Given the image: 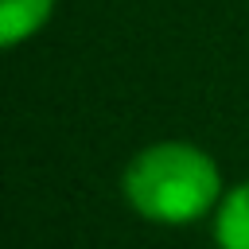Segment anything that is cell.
<instances>
[{
    "mask_svg": "<svg viewBox=\"0 0 249 249\" xmlns=\"http://www.w3.org/2000/svg\"><path fill=\"white\" fill-rule=\"evenodd\" d=\"M54 0H0V39L4 47H16L19 39L35 35L47 16H51Z\"/></svg>",
    "mask_w": 249,
    "mask_h": 249,
    "instance_id": "7a4b0ae2",
    "label": "cell"
},
{
    "mask_svg": "<svg viewBox=\"0 0 249 249\" xmlns=\"http://www.w3.org/2000/svg\"><path fill=\"white\" fill-rule=\"evenodd\" d=\"M218 163L183 140L152 144L124 167V198L152 222H195L218 202Z\"/></svg>",
    "mask_w": 249,
    "mask_h": 249,
    "instance_id": "6da1fadb",
    "label": "cell"
},
{
    "mask_svg": "<svg viewBox=\"0 0 249 249\" xmlns=\"http://www.w3.org/2000/svg\"><path fill=\"white\" fill-rule=\"evenodd\" d=\"M214 237L222 249H249V183L233 187L222 206H218V222H214Z\"/></svg>",
    "mask_w": 249,
    "mask_h": 249,
    "instance_id": "3957f363",
    "label": "cell"
}]
</instances>
